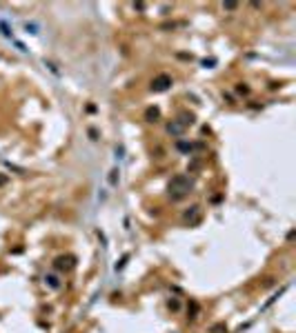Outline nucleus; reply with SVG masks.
<instances>
[{"mask_svg":"<svg viewBox=\"0 0 296 333\" xmlns=\"http://www.w3.org/2000/svg\"><path fill=\"white\" fill-rule=\"evenodd\" d=\"M192 189V180L187 176H176L172 183H169V191H174L176 196H183Z\"/></svg>","mask_w":296,"mask_h":333,"instance_id":"obj_1","label":"nucleus"},{"mask_svg":"<svg viewBox=\"0 0 296 333\" xmlns=\"http://www.w3.org/2000/svg\"><path fill=\"white\" fill-rule=\"evenodd\" d=\"M169 84H172V78H169V76H158V78L154 80L152 89H154V91H165Z\"/></svg>","mask_w":296,"mask_h":333,"instance_id":"obj_2","label":"nucleus"}]
</instances>
